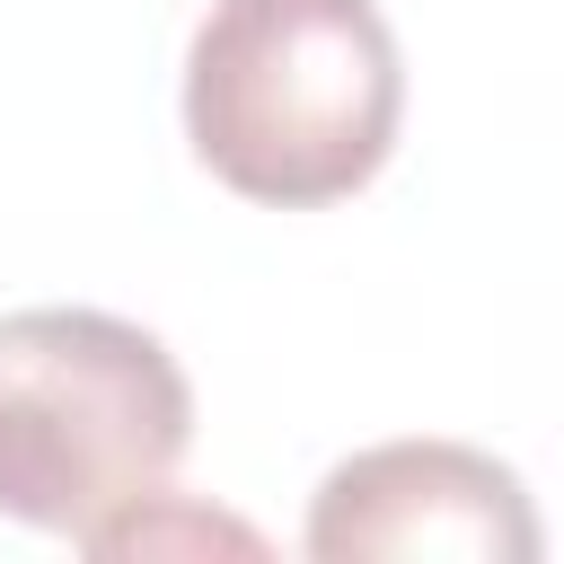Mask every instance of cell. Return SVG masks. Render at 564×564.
Returning a JSON list of instances; mask_svg holds the SVG:
<instances>
[{"instance_id":"obj_4","label":"cell","mask_w":564,"mask_h":564,"mask_svg":"<svg viewBox=\"0 0 564 564\" xmlns=\"http://www.w3.org/2000/svg\"><path fill=\"white\" fill-rule=\"evenodd\" d=\"M88 555H150V546H238V555H256V529H238V520H220V511H167V520H150V502H132V511H115L97 538H79Z\"/></svg>"},{"instance_id":"obj_3","label":"cell","mask_w":564,"mask_h":564,"mask_svg":"<svg viewBox=\"0 0 564 564\" xmlns=\"http://www.w3.org/2000/svg\"><path fill=\"white\" fill-rule=\"evenodd\" d=\"M538 511L520 476L467 441H379L352 449L317 502H308V555L317 564H370V555H467V564H529Z\"/></svg>"},{"instance_id":"obj_1","label":"cell","mask_w":564,"mask_h":564,"mask_svg":"<svg viewBox=\"0 0 564 564\" xmlns=\"http://www.w3.org/2000/svg\"><path fill=\"white\" fill-rule=\"evenodd\" d=\"M397 115L405 62L379 0H212L185 44V141L247 203H344L388 167Z\"/></svg>"},{"instance_id":"obj_2","label":"cell","mask_w":564,"mask_h":564,"mask_svg":"<svg viewBox=\"0 0 564 564\" xmlns=\"http://www.w3.org/2000/svg\"><path fill=\"white\" fill-rule=\"evenodd\" d=\"M194 441L176 352L106 308L0 317V511L53 538H97L150 502Z\"/></svg>"}]
</instances>
